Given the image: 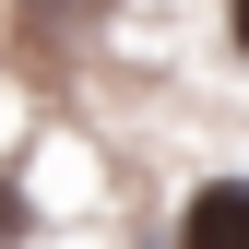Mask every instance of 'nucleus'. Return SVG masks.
<instances>
[{
  "instance_id": "1",
  "label": "nucleus",
  "mask_w": 249,
  "mask_h": 249,
  "mask_svg": "<svg viewBox=\"0 0 249 249\" xmlns=\"http://www.w3.org/2000/svg\"><path fill=\"white\" fill-rule=\"evenodd\" d=\"M178 249H249V178H202L178 213Z\"/></svg>"
},
{
  "instance_id": "2",
  "label": "nucleus",
  "mask_w": 249,
  "mask_h": 249,
  "mask_svg": "<svg viewBox=\"0 0 249 249\" xmlns=\"http://www.w3.org/2000/svg\"><path fill=\"white\" fill-rule=\"evenodd\" d=\"M226 24H237V59H249V0H237V12H226Z\"/></svg>"
},
{
  "instance_id": "3",
  "label": "nucleus",
  "mask_w": 249,
  "mask_h": 249,
  "mask_svg": "<svg viewBox=\"0 0 249 249\" xmlns=\"http://www.w3.org/2000/svg\"><path fill=\"white\" fill-rule=\"evenodd\" d=\"M59 12H95V0H59Z\"/></svg>"
}]
</instances>
